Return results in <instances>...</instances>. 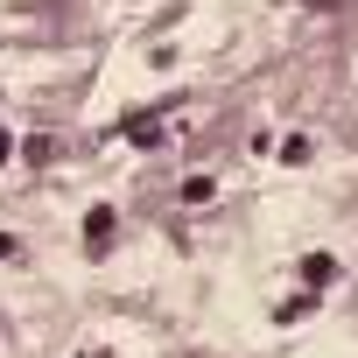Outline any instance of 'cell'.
Wrapping results in <instances>:
<instances>
[{
    "mask_svg": "<svg viewBox=\"0 0 358 358\" xmlns=\"http://www.w3.org/2000/svg\"><path fill=\"white\" fill-rule=\"evenodd\" d=\"M302 281H309V295H323V288L337 281V260H330V253H309V260H302Z\"/></svg>",
    "mask_w": 358,
    "mask_h": 358,
    "instance_id": "cell-1",
    "label": "cell"
},
{
    "mask_svg": "<svg viewBox=\"0 0 358 358\" xmlns=\"http://www.w3.org/2000/svg\"><path fill=\"white\" fill-rule=\"evenodd\" d=\"M127 141H134V148H155V141H162V120H155V113H134V120H127Z\"/></svg>",
    "mask_w": 358,
    "mask_h": 358,
    "instance_id": "cell-2",
    "label": "cell"
},
{
    "mask_svg": "<svg viewBox=\"0 0 358 358\" xmlns=\"http://www.w3.org/2000/svg\"><path fill=\"white\" fill-rule=\"evenodd\" d=\"M85 246H92V253L113 246V211H92V218H85Z\"/></svg>",
    "mask_w": 358,
    "mask_h": 358,
    "instance_id": "cell-3",
    "label": "cell"
},
{
    "mask_svg": "<svg viewBox=\"0 0 358 358\" xmlns=\"http://www.w3.org/2000/svg\"><path fill=\"white\" fill-rule=\"evenodd\" d=\"M211 190H218L211 176H190V183H183V197H190V204H211Z\"/></svg>",
    "mask_w": 358,
    "mask_h": 358,
    "instance_id": "cell-4",
    "label": "cell"
},
{
    "mask_svg": "<svg viewBox=\"0 0 358 358\" xmlns=\"http://www.w3.org/2000/svg\"><path fill=\"white\" fill-rule=\"evenodd\" d=\"M8 253H15V239H8V232H0V260H8Z\"/></svg>",
    "mask_w": 358,
    "mask_h": 358,
    "instance_id": "cell-5",
    "label": "cell"
},
{
    "mask_svg": "<svg viewBox=\"0 0 358 358\" xmlns=\"http://www.w3.org/2000/svg\"><path fill=\"white\" fill-rule=\"evenodd\" d=\"M8 148H15V141H8V134H0V162H8Z\"/></svg>",
    "mask_w": 358,
    "mask_h": 358,
    "instance_id": "cell-6",
    "label": "cell"
}]
</instances>
